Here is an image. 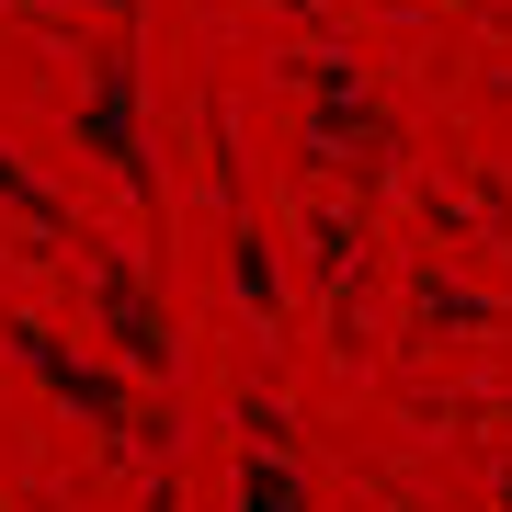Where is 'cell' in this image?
Segmentation results:
<instances>
[{"label":"cell","instance_id":"1","mask_svg":"<svg viewBox=\"0 0 512 512\" xmlns=\"http://www.w3.org/2000/svg\"><path fill=\"white\" fill-rule=\"evenodd\" d=\"M0 353H12L23 376H46V387H57V399H69V410H92L103 433H160V421H148V410H137V399H126V387H114L103 365H69V353H57V330L12 319V330H0Z\"/></svg>","mask_w":512,"mask_h":512},{"label":"cell","instance_id":"2","mask_svg":"<svg viewBox=\"0 0 512 512\" xmlns=\"http://www.w3.org/2000/svg\"><path fill=\"white\" fill-rule=\"evenodd\" d=\"M80 137H92L103 160H114V183H126L148 217H160V171H148V137H137V46L103 57V92L80 103Z\"/></svg>","mask_w":512,"mask_h":512},{"label":"cell","instance_id":"3","mask_svg":"<svg viewBox=\"0 0 512 512\" xmlns=\"http://www.w3.org/2000/svg\"><path fill=\"white\" fill-rule=\"evenodd\" d=\"M92 319L114 330V353H126L137 376H171V330H160V308H148V285H137V262H92Z\"/></svg>","mask_w":512,"mask_h":512},{"label":"cell","instance_id":"4","mask_svg":"<svg viewBox=\"0 0 512 512\" xmlns=\"http://www.w3.org/2000/svg\"><path fill=\"white\" fill-rule=\"evenodd\" d=\"M0 205H12V217H23V228H35V239H69V205H57V194L35 183V171H23V160H12V148H0Z\"/></svg>","mask_w":512,"mask_h":512},{"label":"cell","instance_id":"5","mask_svg":"<svg viewBox=\"0 0 512 512\" xmlns=\"http://www.w3.org/2000/svg\"><path fill=\"white\" fill-rule=\"evenodd\" d=\"M239 512H308V478L274 467V444H262V456L239 467Z\"/></svg>","mask_w":512,"mask_h":512},{"label":"cell","instance_id":"6","mask_svg":"<svg viewBox=\"0 0 512 512\" xmlns=\"http://www.w3.org/2000/svg\"><path fill=\"white\" fill-rule=\"evenodd\" d=\"M148 512H171V490H148Z\"/></svg>","mask_w":512,"mask_h":512}]
</instances>
